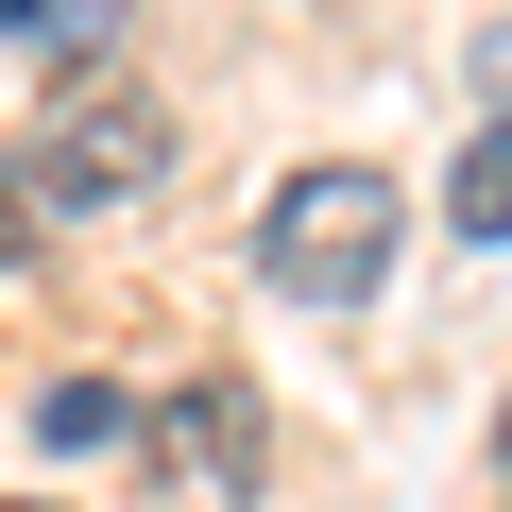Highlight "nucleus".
Wrapping results in <instances>:
<instances>
[{
	"instance_id": "obj_2",
	"label": "nucleus",
	"mask_w": 512,
	"mask_h": 512,
	"mask_svg": "<svg viewBox=\"0 0 512 512\" xmlns=\"http://www.w3.org/2000/svg\"><path fill=\"white\" fill-rule=\"evenodd\" d=\"M18 188H35V222H86V205L171 188V103H154V86H52V120H35V154H18Z\"/></svg>"
},
{
	"instance_id": "obj_7",
	"label": "nucleus",
	"mask_w": 512,
	"mask_h": 512,
	"mask_svg": "<svg viewBox=\"0 0 512 512\" xmlns=\"http://www.w3.org/2000/svg\"><path fill=\"white\" fill-rule=\"evenodd\" d=\"M495 478H512V427H495Z\"/></svg>"
},
{
	"instance_id": "obj_3",
	"label": "nucleus",
	"mask_w": 512,
	"mask_h": 512,
	"mask_svg": "<svg viewBox=\"0 0 512 512\" xmlns=\"http://www.w3.org/2000/svg\"><path fill=\"white\" fill-rule=\"evenodd\" d=\"M154 461L205 478V495H256V461H274V427H256V376H188L154 410Z\"/></svg>"
},
{
	"instance_id": "obj_6",
	"label": "nucleus",
	"mask_w": 512,
	"mask_h": 512,
	"mask_svg": "<svg viewBox=\"0 0 512 512\" xmlns=\"http://www.w3.org/2000/svg\"><path fill=\"white\" fill-rule=\"evenodd\" d=\"M18 274H35V188L0 171V291H18Z\"/></svg>"
},
{
	"instance_id": "obj_4",
	"label": "nucleus",
	"mask_w": 512,
	"mask_h": 512,
	"mask_svg": "<svg viewBox=\"0 0 512 512\" xmlns=\"http://www.w3.org/2000/svg\"><path fill=\"white\" fill-rule=\"evenodd\" d=\"M444 222H461L478 256L512 239V120H478V137H461V171H444Z\"/></svg>"
},
{
	"instance_id": "obj_5",
	"label": "nucleus",
	"mask_w": 512,
	"mask_h": 512,
	"mask_svg": "<svg viewBox=\"0 0 512 512\" xmlns=\"http://www.w3.org/2000/svg\"><path fill=\"white\" fill-rule=\"evenodd\" d=\"M120 427H137L120 376H52V393H35V444H52V461H86V444H120Z\"/></svg>"
},
{
	"instance_id": "obj_1",
	"label": "nucleus",
	"mask_w": 512,
	"mask_h": 512,
	"mask_svg": "<svg viewBox=\"0 0 512 512\" xmlns=\"http://www.w3.org/2000/svg\"><path fill=\"white\" fill-rule=\"evenodd\" d=\"M393 239H410V188L376 154H325L274 188V222H256V274H274L291 308H376L393 291Z\"/></svg>"
}]
</instances>
